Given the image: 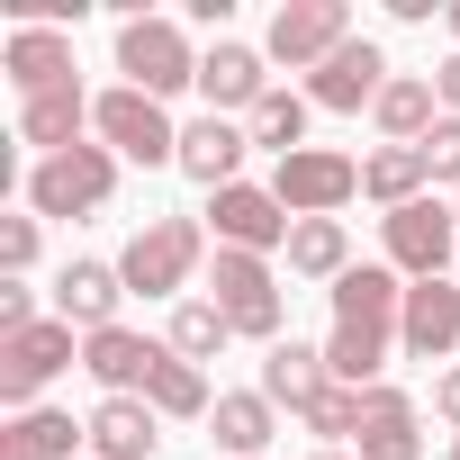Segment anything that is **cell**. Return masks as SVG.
I'll return each instance as SVG.
<instances>
[{
    "mask_svg": "<svg viewBox=\"0 0 460 460\" xmlns=\"http://www.w3.org/2000/svg\"><path fill=\"white\" fill-rule=\"evenodd\" d=\"M451 460H460V433H451Z\"/></svg>",
    "mask_w": 460,
    "mask_h": 460,
    "instance_id": "cell-38",
    "label": "cell"
},
{
    "mask_svg": "<svg viewBox=\"0 0 460 460\" xmlns=\"http://www.w3.org/2000/svg\"><path fill=\"white\" fill-rule=\"evenodd\" d=\"M298 424H307V433H325V442L361 433V388H343V379H334V388H325V397H316V406H307Z\"/></svg>",
    "mask_w": 460,
    "mask_h": 460,
    "instance_id": "cell-31",
    "label": "cell"
},
{
    "mask_svg": "<svg viewBox=\"0 0 460 460\" xmlns=\"http://www.w3.org/2000/svg\"><path fill=\"white\" fill-rule=\"evenodd\" d=\"M91 127H100V145L109 154H127V163H181V127L163 118V100H145V91H109V100H91Z\"/></svg>",
    "mask_w": 460,
    "mask_h": 460,
    "instance_id": "cell-5",
    "label": "cell"
},
{
    "mask_svg": "<svg viewBox=\"0 0 460 460\" xmlns=\"http://www.w3.org/2000/svg\"><path fill=\"white\" fill-rule=\"evenodd\" d=\"M451 235H460V217H451L442 199H415V208H397V217H388V262H397L406 280H442Z\"/></svg>",
    "mask_w": 460,
    "mask_h": 460,
    "instance_id": "cell-10",
    "label": "cell"
},
{
    "mask_svg": "<svg viewBox=\"0 0 460 460\" xmlns=\"http://www.w3.org/2000/svg\"><path fill=\"white\" fill-rule=\"evenodd\" d=\"M424 181H433V172H424V154H415V145H379V154L361 163V190H370L388 217H397V208H415V199H424Z\"/></svg>",
    "mask_w": 460,
    "mask_h": 460,
    "instance_id": "cell-24",
    "label": "cell"
},
{
    "mask_svg": "<svg viewBox=\"0 0 460 460\" xmlns=\"http://www.w3.org/2000/svg\"><path fill=\"white\" fill-rule=\"evenodd\" d=\"M289 271H307V280H343V271H352L343 217H298V226H289Z\"/></svg>",
    "mask_w": 460,
    "mask_h": 460,
    "instance_id": "cell-25",
    "label": "cell"
},
{
    "mask_svg": "<svg viewBox=\"0 0 460 460\" xmlns=\"http://www.w3.org/2000/svg\"><path fill=\"white\" fill-rule=\"evenodd\" d=\"M154 424H163V415H154L145 397H100V406H91V451H100V460H145V451L163 442Z\"/></svg>",
    "mask_w": 460,
    "mask_h": 460,
    "instance_id": "cell-20",
    "label": "cell"
},
{
    "mask_svg": "<svg viewBox=\"0 0 460 460\" xmlns=\"http://www.w3.org/2000/svg\"><path fill=\"white\" fill-rule=\"evenodd\" d=\"M28 262H37V217H0V271L19 280Z\"/></svg>",
    "mask_w": 460,
    "mask_h": 460,
    "instance_id": "cell-32",
    "label": "cell"
},
{
    "mask_svg": "<svg viewBox=\"0 0 460 460\" xmlns=\"http://www.w3.org/2000/svg\"><path fill=\"white\" fill-rule=\"evenodd\" d=\"M325 388H334V361H325L316 343H271V361H262V397H271V406L307 415Z\"/></svg>",
    "mask_w": 460,
    "mask_h": 460,
    "instance_id": "cell-18",
    "label": "cell"
},
{
    "mask_svg": "<svg viewBox=\"0 0 460 460\" xmlns=\"http://www.w3.org/2000/svg\"><path fill=\"white\" fill-rule=\"evenodd\" d=\"M397 316H406L397 271L352 262V271L334 280V343H325V361H334L343 388H370V379H379V361H388V343H397Z\"/></svg>",
    "mask_w": 460,
    "mask_h": 460,
    "instance_id": "cell-1",
    "label": "cell"
},
{
    "mask_svg": "<svg viewBox=\"0 0 460 460\" xmlns=\"http://www.w3.org/2000/svg\"><path fill=\"white\" fill-rule=\"evenodd\" d=\"M118 73H127V91H145V100H172L181 82H199V55H190V37L172 28V19H127L118 28Z\"/></svg>",
    "mask_w": 460,
    "mask_h": 460,
    "instance_id": "cell-3",
    "label": "cell"
},
{
    "mask_svg": "<svg viewBox=\"0 0 460 460\" xmlns=\"http://www.w3.org/2000/svg\"><path fill=\"white\" fill-rule=\"evenodd\" d=\"M82 433H91V424H73L64 406H28L10 433H0V460H73Z\"/></svg>",
    "mask_w": 460,
    "mask_h": 460,
    "instance_id": "cell-22",
    "label": "cell"
},
{
    "mask_svg": "<svg viewBox=\"0 0 460 460\" xmlns=\"http://www.w3.org/2000/svg\"><path fill=\"white\" fill-rule=\"evenodd\" d=\"M451 37H460V10H451Z\"/></svg>",
    "mask_w": 460,
    "mask_h": 460,
    "instance_id": "cell-36",
    "label": "cell"
},
{
    "mask_svg": "<svg viewBox=\"0 0 460 460\" xmlns=\"http://www.w3.org/2000/svg\"><path fill=\"white\" fill-rule=\"evenodd\" d=\"M397 343L415 361H442L460 343V280H415L406 289V316H397Z\"/></svg>",
    "mask_w": 460,
    "mask_h": 460,
    "instance_id": "cell-15",
    "label": "cell"
},
{
    "mask_svg": "<svg viewBox=\"0 0 460 460\" xmlns=\"http://www.w3.org/2000/svg\"><path fill=\"white\" fill-rule=\"evenodd\" d=\"M415 154H424V172H433V181H460V118H442Z\"/></svg>",
    "mask_w": 460,
    "mask_h": 460,
    "instance_id": "cell-33",
    "label": "cell"
},
{
    "mask_svg": "<svg viewBox=\"0 0 460 460\" xmlns=\"http://www.w3.org/2000/svg\"><path fill=\"white\" fill-rule=\"evenodd\" d=\"M352 46V10H343V0H280V19H271V64H334Z\"/></svg>",
    "mask_w": 460,
    "mask_h": 460,
    "instance_id": "cell-7",
    "label": "cell"
},
{
    "mask_svg": "<svg viewBox=\"0 0 460 460\" xmlns=\"http://www.w3.org/2000/svg\"><path fill=\"white\" fill-rule=\"evenodd\" d=\"M208 433L235 451V460H262V442H271V397L253 388V397H217L208 406Z\"/></svg>",
    "mask_w": 460,
    "mask_h": 460,
    "instance_id": "cell-26",
    "label": "cell"
},
{
    "mask_svg": "<svg viewBox=\"0 0 460 460\" xmlns=\"http://www.w3.org/2000/svg\"><path fill=\"white\" fill-rule=\"evenodd\" d=\"M433 406H442V424L460 433V370H442V379H433Z\"/></svg>",
    "mask_w": 460,
    "mask_h": 460,
    "instance_id": "cell-35",
    "label": "cell"
},
{
    "mask_svg": "<svg viewBox=\"0 0 460 460\" xmlns=\"http://www.w3.org/2000/svg\"><path fill=\"white\" fill-rule=\"evenodd\" d=\"M451 217H460V199H451Z\"/></svg>",
    "mask_w": 460,
    "mask_h": 460,
    "instance_id": "cell-39",
    "label": "cell"
},
{
    "mask_svg": "<svg viewBox=\"0 0 460 460\" xmlns=\"http://www.w3.org/2000/svg\"><path fill=\"white\" fill-rule=\"evenodd\" d=\"M244 136H253V145H271L280 163H289V154H307V100H298V91H271V100L244 118Z\"/></svg>",
    "mask_w": 460,
    "mask_h": 460,
    "instance_id": "cell-28",
    "label": "cell"
},
{
    "mask_svg": "<svg viewBox=\"0 0 460 460\" xmlns=\"http://www.w3.org/2000/svg\"><path fill=\"white\" fill-rule=\"evenodd\" d=\"M10 82H19V100L73 91V37L64 28H19L10 37Z\"/></svg>",
    "mask_w": 460,
    "mask_h": 460,
    "instance_id": "cell-17",
    "label": "cell"
},
{
    "mask_svg": "<svg viewBox=\"0 0 460 460\" xmlns=\"http://www.w3.org/2000/svg\"><path fill=\"white\" fill-rule=\"evenodd\" d=\"M226 334H235V325L217 316V298H181V307H172V352H181V361H217Z\"/></svg>",
    "mask_w": 460,
    "mask_h": 460,
    "instance_id": "cell-29",
    "label": "cell"
},
{
    "mask_svg": "<svg viewBox=\"0 0 460 460\" xmlns=\"http://www.w3.org/2000/svg\"><path fill=\"white\" fill-rule=\"evenodd\" d=\"M82 118H91L82 82H73V91H46V100H19V136L46 145V154H73V145H82Z\"/></svg>",
    "mask_w": 460,
    "mask_h": 460,
    "instance_id": "cell-23",
    "label": "cell"
},
{
    "mask_svg": "<svg viewBox=\"0 0 460 460\" xmlns=\"http://www.w3.org/2000/svg\"><path fill=\"white\" fill-rule=\"evenodd\" d=\"M172 361V343H145V334H127V325H109V334H82V370L109 388V397H145V379Z\"/></svg>",
    "mask_w": 460,
    "mask_h": 460,
    "instance_id": "cell-12",
    "label": "cell"
},
{
    "mask_svg": "<svg viewBox=\"0 0 460 460\" xmlns=\"http://www.w3.org/2000/svg\"><path fill=\"white\" fill-rule=\"evenodd\" d=\"M64 361H73V325H64V316H46V325H28V334H0V397L28 415L37 388H46Z\"/></svg>",
    "mask_w": 460,
    "mask_h": 460,
    "instance_id": "cell-9",
    "label": "cell"
},
{
    "mask_svg": "<svg viewBox=\"0 0 460 460\" xmlns=\"http://www.w3.org/2000/svg\"><path fill=\"white\" fill-rule=\"evenodd\" d=\"M379 91H388V55H379L370 37H352V46H343L334 64H316V82H307L316 109H361V100L379 109Z\"/></svg>",
    "mask_w": 460,
    "mask_h": 460,
    "instance_id": "cell-16",
    "label": "cell"
},
{
    "mask_svg": "<svg viewBox=\"0 0 460 460\" xmlns=\"http://www.w3.org/2000/svg\"><path fill=\"white\" fill-rule=\"evenodd\" d=\"M352 190H361V163H352V154H325V145H307V154H289V163L271 172V199H280L289 217H334Z\"/></svg>",
    "mask_w": 460,
    "mask_h": 460,
    "instance_id": "cell-8",
    "label": "cell"
},
{
    "mask_svg": "<svg viewBox=\"0 0 460 460\" xmlns=\"http://www.w3.org/2000/svg\"><path fill=\"white\" fill-rule=\"evenodd\" d=\"M433 100H442V118H460V55L433 73Z\"/></svg>",
    "mask_w": 460,
    "mask_h": 460,
    "instance_id": "cell-34",
    "label": "cell"
},
{
    "mask_svg": "<svg viewBox=\"0 0 460 460\" xmlns=\"http://www.w3.org/2000/svg\"><path fill=\"white\" fill-rule=\"evenodd\" d=\"M208 217H217V244H226V253H271V244H289V226H298V217H289L271 190H253V181L217 190Z\"/></svg>",
    "mask_w": 460,
    "mask_h": 460,
    "instance_id": "cell-11",
    "label": "cell"
},
{
    "mask_svg": "<svg viewBox=\"0 0 460 460\" xmlns=\"http://www.w3.org/2000/svg\"><path fill=\"white\" fill-rule=\"evenodd\" d=\"M208 298H217V316L235 325V334L280 343V280H271V262H262V253H217Z\"/></svg>",
    "mask_w": 460,
    "mask_h": 460,
    "instance_id": "cell-6",
    "label": "cell"
},
{
    "mask_svg": "<svg viewBox=\"0 0 460 460\" xmlns=\"http://www.w3.org/2000/svg\"><path fill=\"white\" fill-rule=\"evenodd\" d=\"M199 253H208L199 217H154L145 235L118 253V280H127L136 298H181V289H190V271H199Z\"/></svg>",
    "mask_w": 460,
    "mask_h": 460,
    "instance_id": "cell-2",
    "label": "cell"
},
{
    "mask_svg": "<svg viewBox=\"0 0 460 460\" xmlns=\"http://www.w3.org/2000/svg\"><path fill=\"white\" fill-rule=\"evenodd\" d=\"M118 298H127L118 262H64V271H55V316L82 325V334H109V325H118Z\"/></svg>",
    "mask_w": 460,
    "mask_h": 460,
    "instance_id": "cell-14",
    "label": "cell"
},
{
    "mask_svg": "<svg viewBox=\"0 0 460 460\" xmlns=\"http://www.w3.org/2000/svg\"><path fill=\"white\" fill-rule=\"evenodd\" d=\"M361 460H424V433H415V406L397 388H361Z\"/></svg>",
    "mask_w": 460,
    "mask_h": 460,
    "instance_id": "cell-19",
    "label": "cell"
},
{
    "mask_svg": "<svg viewBox=\"0 0 460 460\" xmlns=\"http://www.w3.org/2000/svg\"><path fill=\"white\" fill-rule=\"evenodd\" d=\"M145 406H154V415H208V379H199V361L172 352V361L145 379Z\"/></svg>",
    "mask_w": 460,
    "mask_h": 460,
    "instance_id": "cell-30",
    "label": "cell"
},
{
    "mask_svg": "<svg viewBox=\"0 0 460 460\" xmlns=\"http://www.w3.org/2000/svg\"><path fill=\"white\" fill-rule=\"evenodd\" d=\"M109 190H118V154H109V145L46 154V163H37V181H28L37 217H91V208H109Z\"/></svg>",
    "mask_w": 460,
    "mask_h": 460,
    "instance_id": "cell-4",
    "label": "cell"
},
{
    "mask_svg": "<svg viewBox=\"0 0 460 460\" xmlns=\"http://www.w3.org/2000/svg\"><path fill=\"white\" fill-rule=\"evenodd\" d=\"M379 127H388V145H424L442 118H433V82H415V73H397L388 91H379Z\"/></svg>",
    "mask_w": 460,
    "mask_h": 460,
    "instance_id": "cell-27",
    "label": "cell"
},
{
    "mask_svg": "<svg viewBox=\"0 0 460 460\" xmlns=\"http://www.w3.org/2000/svg\"><path fill=\"white\" fill-rule=\"evenodd\" d=\"M244 127H226V118H199V127H181V172L190 181H208V190H235V163H244Z\"/></svg>",
    "mask_w": 460,
    "mask_h": 460,
    "instance_id": "cell-21",
    "label": "cell"
},
{
    "mask_svg": "<svg viewBox=\"0 0 460 460\" xmlns=\"http://www.w3.org/2000/svg\"><path fill=\"white\" fill-rule=\"evenodd\" d=\"M316 460H343V451H316Z\"/></svg>",
    "mask_w": 460,
    "mask_h": 460,
    "instance_id": "cell-37",
    "label": "cell"
},
{
    "mask_svg": "<svg viewBox=\"0 0 460 460\" xmlns=\"http://www.w3.org/2000/svg\"><path fill=\"white\" fill-rule=\"evenodd\" d=\"M199 91H208V118H226V109L253 118V109L271 100V73H262L253 46H226V37H217V46L199 55Z\"/></svg>",
    "mask_w": 460,
    "mask_h": 460,
    "instance_id": "cell-13",
    "label": "cell"
}]
</instances>
